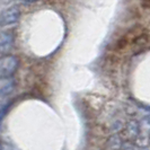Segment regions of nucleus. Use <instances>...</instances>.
<instances>
[{
  "instance_id": "obj_5",
  "label": "nucleus",
  "mask_w": 150,
  "mask_h": 150,
  "mask_svg": "<svg viewBox=\"0 0 150 150\" xmlns=\"http://www.w3.org/2000/svg\"><path fill=\"white\" fill-rule=\"evenodd\" d=\"M9 107H10V103L9 102H6V100L0 102V124H1L2 119L5 117V115L7 114Z\"/></svg>"
},
{
  "instance_id": "obj_4",
  "label": "nucleus",
  "mask_w": 150,
  "mask_h": 150,
  "mask_svg": "<svg viewBox=\"0 0 150 150\" xmlns=\"http://www.w3.org/2000/svg\"><path fill=\"white\" fill-rule=\"evenodd\" d=\"M16 83L14 79H0V97L7 96L15 89Z\"/></svg>"
},
{
  "instance_id": "obj_1",
  "label": "nucleus",
  "mask_w": 150,
  "mask_h": 150,
  "mask_svg": "<svg viewBox=\"0 0 150 150\" xmlns=\"http://www.w3.org/2000/svg\"><path fill=\"white\" fill-rule=\"evenodd\" d=\"M19 64L18 58L11 54L0 57V79H10Z\"/></svg>"
},
{
  "instance_id": "obj_2",
  "label": "nucleus",
  "mask_w": 150,
  "mask_h": 150,
  "mask_svg": "<svg viewBox=\"0 0 150 150\" xmlns=\"http://www.w3.org/2000/svg\"><path fill=\"white\" fill-rule=\"evenodd\" d=\"M21 16V10L17 6L6 8L1 14H0V25L1 26H9L18 22Z\"/></svg>"
},
{
  "instance_id": "obj_6",
  "label": "nucleus",
  "mask_w": 150,
  "mask_h": 150,
  "mask_svg": "<svg viewBox=\"0 0 150 150\" xmlns=\"http://www.w3.org/2000/svg\"><path fill=\"white\" fill-rule=\"evenodd\" d=\"M0 149L1 150H16V148H14L13 146L8 144V143H1L0 144Z\"/></svg>"
},
{
  "instance_id": "obj_3",
  "label": "nucleus",
  "mask_w": 150,
  "mask_h": 150,
  "mask_svg": "<svg viewBox=\"0 0 150 150\" xmlns=\"http://www.w3.org/2000/svg\"><path fill=\"white\" fill-rule=\"evenodd\" d=\"M14 46V36L11 33L0 32V53L9 52Z\"/></svg>"
}]
</instances>
